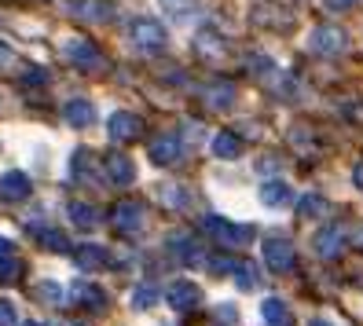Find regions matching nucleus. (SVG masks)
I'll list each match as a JSON object with an SVG mask.
<instances>
[{"mask_svg": "<svg viewBox=\"0 0 363 326\" xmlns=\"http://www.w3.org/2000/svg\"><path fill=\"white\" fill-rule=\"evenodd\" d=\"M202 231L209 238H217V246H224V249H242V246L253 242V235H257V227H253V224H235V220L217 216V213L202 216Z\"/></svg>", "mask_w": 363, "mask_h": 326, "instance_id": "f257e3e1", "label": "nucleus"}, {"mask_svg": "<svg viewBox=\"0 0 363 326\" xmlns=\"http://www.w3.org/2000/svg\"><path fill=\"white\" fill-rule=\"evenodd\" d=\"M129 40L143 52V55H162L165 52V45H169V33H165V26L158 23V18H133L129 23Z\"/></svg>", "mask_w": 363, "mask_h": 326, "instance_id": "f03ea898", "label": "nucleus"}, {"mask_svg": "<svg viewBox=\"0 0 363 326\" xmlns=\"http://www.w3.org/2000/svg\"><path fill=\"white\" fill-rule=\"evenodd\" d=\"M308 48L315 55H323V59H334V55H345L349 52V33L334 26V23H323V26H315L308 33Z\"/></svg>", "mask_w": 363, "mask_h": 326, "instance_id": "7ed1b4c3", "label": "nucleus"}, {"mask_svg": "<svg viewBox=\"0 0 363 326\" xmlns=\"http://www.w3.org/2000/svg\"><path fill=\"white\" fill-rule=\"evenodd\" d=\"M261 253H264L268 271H275V275H286V271H294V264H297V249H294V242H290L286 235H268Z\"/></svg>", "mask_w": 363, "mask_h": 326, "instance_id": "20e7f679", "label": "nucleus"}, {"mask_svg": "<svg viewBox=\"0 0 363 326\" xmlns=\"http://www.w3.org/2000/svg\"><path fill=\"white\" fill-rule=\"evenodd\" d=\"M111 224H114L121 235H136V231H143V224H147V209H143V202H140V198H121V202L111 209Z\"/></svg>", "mask_w": 363, "mask_h": 326, "instance_id": "39448f33", "label": "nucleus"}, {"mask_svg": "<svg viewBox=\"0 0 363 326\" xmlns=\"http://www.w3.org/2000/svg\"><path fill=\"white\" fill-rule=\"evenodd\" d=\"M62 55H67L77 70H99L103 67V55L89 37H67L62 40Z\"/></svg>", "mask_w": 363, "mask_h": 326, "instance_id": "423d86ee", "label": "nucleus"}, {"mask_svg": "<svg viewBox=\"0 0 363 326\" xmlns=\"http://www.w3.org/2000/svg\"><path fill=\"white\" fill-rule=\"evenodd\" d=\"M165 300L173 312H195L202 304V290H199V282H191V279H177L173 286L165 290Z\"/></svg>", "mask_w": 363, "mask_h": 326, "instance_id": "0eeeda50", "label": "nucleus"}, {"mask_svg": "<svg viewBox=\"0 0 363 326\" xmlns=\"http://www.w3.org/2000/svg\"><path fill=\"white\" fill-rule=\"evenodd\" d=\"M312 249L319 260H337L341 249H345V227L341 224H327V227H319L315 238H312Z\"/></svg>", "mask_w": 363, "mask_h": 326, "instance_id": "6e6552de", "label": "nucleus"}, {"mask_svg": "<svg viewBox=\"0 0 363 326\" xmlns=\"http://www.w3.org/2000/svg\"><path fill=\"white\" fill-rule=\"evenodd\" d=\"M106 133H111V140H118V143H133V140L143 136V121L129 111H114L111 121H106Z\"/></svg>", "mask_w": 363, "mask_h": 326, "instance_id": "1a4fd4ad", "label": "nucleus"}, {"mask_svg": "<svg viewBox=\"0 0 363 326\" xmlns=\"http://www.w3.org/2000/svg\"><path fill=\"white\" fill-rule=\"evenodd\" d=\"M67 11L84 23H111L114 18V4L111 0H67Z\"/></svg>", "mask_w": 363, "mask_h": 326, "instance_id": "9d476101", "label": "nucleus"}, {"mask_svg": "<svg viewBox=\"0 0 363 326\" xmlns=\"http://www.w3.org/2000/svg\"><path fill=\"white\" fill-rule=\"evenodd\" d=\"M67 297L77 304V308H89V312H103L106 304H111V300H106V293L96 286V282H89V279H77Z\"/></svg>", "mask_w": 363, "mask_h": 326, "instance_id": "9b49d317", "label": "nucleus"}, {"mask_svg": "<svg viewBox=\"0 0 363 326\" xmlns=\"http://www.w3.org/2000/svg\"><path fill=\"white\" fill-rule=\"evenodd\" d=\"M147 154H151L155 165H177L180 154H184V143L177 133H162L158 140H151V147H147Z\"/></svg>", "mask_w": 363, "mask_h": 326, "instance_id": "f8f14e48", "label": "nucleus"}, {"mask_svg": "<svg viewBox=\"0 0 363 326\" xmlns=\"http://www.w3.org/2000/svg\"><path fill=\"white\" fill-rule=\"evenodd\" d=\"M103 172H106V180H111L114 187H129V184L136 180V165H133V158L118 154V150H111V154L103 158Z\"/></svg>", "mask_w": 363, "mask_h": 326, "instance_id": "ddd939ff", "label": "nucleus"}, {"mask_svg": "<svg viewBox=\"0 0 363 326\" xmlns=\"http://www.w3.org/2000/svg\"><path fill=\"white\" fill-rule=\"evenodd\" d=\"M253 23L257 26H268V30H290L294 26V11L283 8V4H257L253 8Z\"/></svg>", "mask_w": 363, "mask_h": 326, "instance_id": "4468645a", "label": "nucleus"}, {"mask_svg": "<svg viewBox=\"0 0 363 326\" xmlns=\"http://www.w3.org/2000/svg\"><path fill=\"white\" fill-rule=\"evenodd\" d=\"M169 249H173L177 260H184V264H191V268L206 260V253H202V246H199V238H195V235H184V231L169 235Z\"/></svg>", "mask_w": 363, "mask_h": 326, "instance_id": "2eb2a0df", "label": "nucleus"}, {"mask_svg": "<svg viewBox=\"0 0 363 326\" xmlns=\"http://www.w3.org/2000/svg\"><path fill=\"white\" fill-rule=\"evenodd\" d=\"M30 191H33V184H30L26 172L11 169V172H4V176H0V198H8V202H26Z\"/></svg>", "mask_w": 363, "mask_h": 326, "instance_id": "dca6fc26", "label": "nucleus"}, {"mask_svg": "<svg viewBox=\"0 0 363 326\" xmlns=\"http://www.w3.org/2000/svg\"><path fill=\"white\" fill-rule=\"evenodd\" d=\"M74 264L81 271H99L111 264V253H106V246H96V242H84V246H74Z\"/></svg>", "mask_w": 363, "mask_h": 326, "instance_id": "f3484780", "label": "nucleus"}, {"mask_svg": "<svg viewBox=\"0 0 363 326\" xmlns=\"http://www.w3.org/2000/svg\"><path fill=\"white\" fill-rule=\"evenodd\" d=\"M195 52H199L202 59H224V55H228V40H224L217 30H199Z\"/></svg>", "mask_w": 363, "mask_h": 326, "instance_id": "a211bd4d", "label": "nucleus"}, {"mask_svg": "<svg viewBox=\"0 0 363 326\" xmlns=\"http://www.w3.org/2000/svg\"><path fill=\"white\" fill-rule=\"evenodd\" d=\"M290 202H294V191H290L286 180H268V184H261V206L283 209V206H290Z\"/></svg>", "mask_w": 363, "mask_h": 326, "instance_id": "6ab92c4d", "label": "nucleus"}, {"mask_svg": "<svg viewBox=\"0 0 363 326\" xmlns=\"http://www.w3.org/2000/svg\"><path fill=\"white\" fill-rule=\"evenodd\" d=\"M202 99L213 106V111H228V106L235 103V84L231 81H213L202 89Z\"/></svg>", "mask_w": 363, "mask_h": 326, "instance_id": "aec40b11", "label": "nucleus"}, {"mask_svg": "<svg viewBox=\"0 0 363 326\" xmlns=\"http://www.w3.org/2000/svg\"><path fill=\"white\" fill-rule=\"evenodd\" d=\"M261 319H264V326H294V315H290V308H286L283 297H264Z\"/></svg>", "mask_w": 363, "mask_h": 326, "instance_id": "412c9836", "label": "nucleus"}, {"mask_svg": "<svg viewBox=\"0 0 363 326\" xmlns=\"http://www.w3.org/2000/svg\"><path fill=\"white\" fill-rule=\"evenodd\" d=\"M158 8H162V15L173 18V23H187V18H195L202 11L199 0H158Z\"/></svg>", "mask_w": 363, "mask_h": 326, "instance_id": "4be33fe9", "label": "nucleus"}, {"mask_svg": "<svg viewBox=\"0 0 363 326\" xmlns=\"http://www.w3.org/2000/svg\"><path fill=\"white\" fill-rule=\"evenodd\" d=\"M62 114H67V121H70L74 128H89V125L96 121V106H92L89 99H70L67 106H62Z\"/></svg>", "mask_w": 363, "mask_h": 326, "instance_id": "5701e85b", "label": "nucleus"}, {"mask_svg": "<svg viewBox=\"0 0 363 326\" xmlns=\"http://www.w3.org/2000/svg\"><path fill=\"white\" fill-rule=\"evenodd\" d=\"M231 279H235V286L239 290H257V264H250V260H242V257H235L231 260V271H228Z\"/></svg>", "mask_w": 363, "mask_h": 326, "instance_id": "b1692460", "label": "nucleus"}, {"mask_svg": "<svg viewBox=\"0 0 363 326\" xmlns=\"http://www.w3.org/2000/svg\"><path fill=\"white\" fill-rule=\"evenodd\" d=\"M297 216H301V220H323V216H330V202L319 198V194H305V198L297 202Z\"/></svg>", "mask_w": 363, "mask_h": 326, "instance_id": "393cba45", "label": "nucleus"}, {"mask_svg": "<svg viewBox=\"0 0 363 326\" xmlns=\"http://www.w3.org/2000/svg\"><path fill=\"white\" fill-rule=\"evenodd\" d=\"M213 154H217L220 162L239 158L242 154V140L235 136V133H217V136H213Z\"/></svg>", "mask_w": 363, "mask_h": 326, "instance_id": "a878e982", "label": "nucleus"}, {"mask_svg": "<svg viewBox=\"0 0 363 326\" xmlns=\"http://www.w3.org/2000/svg\"><path fill=\"white\" fill-rule=\"evenodd\" d=\"M37 242H40V249H48V253H74L70 238L62 235V231H55V227H40L37 231Z\"/></svg>", "mask_w": 363, "mask_h": 326, "instance_id": "bb28decb", "label": "nucleus"}, {"mask_svg": "<svg viewBox=\"0 0 363 326\" xmlns=\"http://www.w3.org/2000/svg\"><path fill=\"white\" fill-rule=\"evenodd\" d=\"M67 216H70L77 227H84V231L99 224V209L89 206V202H70V206H67Z\"/></svg>", "mask_w": 363, "mask_h": 326, "instance_id": "cd10ccee", "label": "nucleus"}, {"mask_svg": "<svg viewBox=\"0 0 363 326\" xmlns=\"http://www.w3.org/2000/svg\"><path fill=\"white\" fill-rule=\"evenodd\" d=\"M70 176H74V180H92V154H89V150H74Z\"/></svg>", "mask_w": 363, "mask_h": 326, "instance_id": "c85d7f7f", "label": "nucleus"}, {"mask_svg": "<svg viewBox=\"0 0 363 326\" xmlns=\"http://www.w3.org/2000/svg\"><path fill=\"white\" fill-rule=\"evenodd\" d=\"M162 202L173 206V209H187L191 206V194L184 187H177V184H169V187H162Z\"/></svg>", "mask_w": 363, "mask_h": 326, "instance_id": "c756f323", "label": "nucleus"}, {"mask_svg": "<svg viewBox=\"0 0 363 326\" xmlns=\"http://www.w3.org/2000/svg\"><path fill=\"white\" fill-rule=\"evenodd\" d=\"M37 297L45 300V304H52V308H59V304H62V297H67V293H62V286H59V282L45 279V282L37 286Z\"/></svg>", "mask_w": 363, "mask_h": 326, "instance_id": "7c9ffc66", "label": "nucleus"}, {"mask_svg": "<svg viewBox=\"0 0 363 326\" xmlns=\"http://www.w3.org/2000/svg\"><path fill=\"white\" fill-rule=\"evenodd\" d=\"M155 300H158V290H155V286H136V290H133V308H136V312H147Z\"/></svg>", "mask_w": 363, "mask_h": 326, "instance_id": "2f4dec72", "label": "nucleus"}, {"mask_svg": "<svg viewBox=\"0 0 363 326\" xmlns=\"http://www.w3.org/2000/svg\"><path fill=\"white\" fill-rule=\"evenodd\" d=\"M26 268H23V260H15V257H8V260H0V282H18V275H23Z\"/></svg>", "mask_w": 363, "mask_h": 326, "instance_id": "473e14b6", "label": "nucleus"}, {"mask_svg": "<svg viewBox=\"0 0 363 326\" xmlns=\"http://www.w3.org/2000/svg\"><path fill=\"white\" fill-rule=\"evenodd\" d=\"M0 326H18V315L8 300H0Z\"/></svg>", "mask_w": 363, "mask_h": 326, "instance_id": "72a5a7b5", "label": "nucleus"}, {"mask_svg": "<svg viewBox=\"0 0 363 326\" xmlns=\"http://www.w3.org/2000/svg\"><path fill=\"white\" fill-rule=\"evenodd\" d=\"M23 81H30V84H45V81H48V74H45V70H37V67H30V70L23 74Z\"/></svg>", "mask_w": 363, "mask_h": 326, "instance_id": "f704fd0d", "label": "nucleus"}, {"mask_svg": "<svg viewBox=\"0 0 363 326\" xmlns=\"http://www.w3.org/2000/svg\"><path fill=\"white\" fill-rule=\"evenodd\" d=\"M217 315H220L224 322H235V319H239V312H235V304H220V308H217Z\"/></svg>", "mask_w": 363, "mask_h": 326, "instance_id": "c9c22d12", "label": "nucleus"}, {"mask_svg": "<svg viewBox=\"0 0 363 326\" xmlns=\"http://www.w3.org/2000/svg\"><path fill=\"white\" fill-rule=\"evenodd\" d=\"M11 62H15V52L4 45V40H0V67H11Z\"/></svg>", "mask_w": 363, "mask_h": 326, "instance_id": "e433bc0d", "label": "nucleus"}, {"mask_svg": "<svg viewBox=\"0 0 363 326\" xmlns=\"http://www.w3.org/2000/svg\"><path fill=\"white\" fill-rule=\"evenodd\" d=\"M11 249H15V242H11V238H4V235H0V260H8V257H11Z\"/></svg>", "mask_w": 363, "mask_h": 326, "instance_id": "4c0bfd02", "label": "nucleus"}, {"mask_svg": "<svg viewBox=\"0 0 363 326\" xmlns=\"http://www.w3.org/2000/svg\"><path fill=\"white\" fill-rule=\"evenodd\" d=\"M352 184H356V187L363 191V158H359V162L352 165Z\"/></svg>", "mask_w": 363, "mask_h": 326, "instance_id": "58836bf2", "label": "nucleus"}, {"mask_svg": "<svg viewBox=\"0 0 363 326\" xmlns=\"http://www.w3.org/2000/svg\"><path fill=\"white\" fill-rule=\"evenodd\" d=\"M356 4V0H327V8L330 11H341V8H352Z\"/></svg>", "mask_w": 363, "mask_h": 326, "instance_id": "ea45409f", "label": "nucleus"}, {"mask_svg": "<svg viewBox=\"0 0 363 326\" xmlns=\"http://www.w3.org/2000/svg\"><path fill=\"white\" fill-rule=\"evenodd\" d=\"M257 169H264V172H272V169H279V158H261V165Z\"/></svg>", "mask_w": 363, "mask_h": 326, "instance_id": "a19ab883", "label": "nucleus"}, {"mask_svg": "<svg viewBox=\"0 0 363 326\" xmlns=\"http://www.w3.org/2000/svg\"><path fill=\"white\" fill-rule=\"evenodd\" d=\"M308 326H334V322H327V319H312Z\"/></svg>", "mask_w": 363, "mask_h": 326, "instance_id": "79ce46f5", "label": "nucleus"}, {"mask_svg": "<svg viewBox=\"0 0 363 326\" xmlns=\"http://www.w3.org/2000/svg\"><path fill=\"white\" fill-rule=\"evenodd\" d=\"M356 246H359V249H363V227H359V231H356Z\"/></svg>", "mask_w": 363, "mask_h": 326, "instance_id": "37998d69", "label": "nucleus"}]
</instances>
